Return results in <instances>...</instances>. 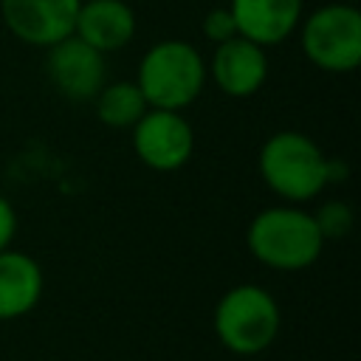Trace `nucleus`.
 Segmentation results:
<instances>
[{
	"label": "nucleus",
	"instance_id": "f257e3e1",
	"mask_svg": "<svg viewBox=\"0 0 361 361\" xmlns=\"http://www.w3.org/2000/svg\"><path fill=\"white\" fill-rule=\"evenodd\" d=\"M245 243L251 257L274 271H305L322 257L324 248L313 212L293 203L257 212L245 228Z\"/></svg>",
	"mask_w": 361,
	"mask_h": 361
},
{
	"label": "nucleus",
	"instance_id": "f03ea898",
	"mask_svg": "<svg viewBox=\"0 0 361 361\" xmlns=\"http://www.w3.org/2000/svg\"><path fill=\"white\" fill-rule=\"evenodd\" d=\"M257 169L262 183L285 203H307L327 186V155L299 130L268 135L259 147Z\"/></svg>",
	"mask_w": 361,
	"mask_h": 361
},
{
	"label": "nucleus",
	"instance_id": "7ed1b4c3",
	"mask_svg": "<svg viewBox=\"0 0 361 361\" xmlns=\"http://www.w3.org/2000/svg\"><path fill=\"white\" fill-rule=\"evenodd\" d=\"M209 68L197 45L186 39H161L149 45L138 62L135 85L149 107L183 110L206 87Z\"/></svg>",
	"mask_w": 361,
	"mask_h": 361
},
{
	"label": "nucleus",
	"instance_id": "20e7f679",
	"mask_svg": "<svg viewBox=\"0 0 361 361\" xmlns=\"http://www.w3.org/2000/svg\"><path fill=\"white\" fill-rule=\"evenodd\" d=\"M212 327L217 341L228 353L259 355L276 341L282 327V310L271 290L254 282H240L217 299Z\"/></svg>",
	"mask_w": 361,
	"mask_h": 361
},
{
	"label": "nucleus",
	"instance_id": "39448f33",
	"mask_svg": "<svg viewBox=\"0 0 361 361\" xmlns=\"http://www.w3.org/2000/svg\"><path fill=\"white\" fill-rule=\"evenodd\" d=\"M299 42L310 65L350 73L361 62V14L350 3H327L299 20Z\"/></svg>",
	"mask_w": 361,
	"mask_h": 361
},
{
	"label": "nucleus",
	"instance_id": "423d86ee",
	"mask_svg": "<svg viewBox=\"0 0 361 361\" xmlns=\"http://www.w3.org/2000/svg\"><path fill=\"white\" fill-rule=\"evenodd\" d=\"M130 130L138 161L155 172H175L192 158L195 133L178 110L149 107Z\"/></svg>",
	"mask_w": 361,
	"mask_h": 361
},
{
	"label": "nucleus",
	"instance_id": "0eeeda50",
	"mask_svg": "<svg viewBox=\"0 0 361 361\" xmlns=\"http://www.w3.org/2000/svg\"><path fill=\"white\" fill-rule=\"evenodd\" d=\"M45 76L62 99L93 102L102 85L107 82L104 54L71 34L45 48Z\"/></svg>",
	"mask_w": 361,
	"mask_h": 361
},
{
	"label": "nucleus",
	"instance_id": "6e6552de",
	"mask_svg": "<svg viewBox=\"0 0 361 361\" xmlns=\"http://www.w3.org/2000/svg\"><path fill=\"white\" fill-rule=\"evenodd\" d=\"M82 0H0L6 28L25 45L48 48L73 34Z\"/></svg>",
	"mask_w": 361,
	"mask_h": 361
},
{
	"label": "nucleus",
	"instance_id": "1a4fd4ad",
	"mask_svg": "<svg viewBox=\"0 0 361 361\" xmlns=\"http://www.w3.org/2000/svg\"><path fill=\"white\" fill-rule=\"evenodd\" d=\"M206 68H209V79L231 99L254 96L265 85L271 71L265 48L240 34L214 45V54L206 62Z\"/></svg>",
	"mask_w": 361,
	"mask_h": 361
},
{
	"label": "nucleus",
	"instance_id": "9d476101",
	"mask_svg": "<svg viewBox=\"0 0 361 361\" xmlns=\"http://www.w3.org/2000/svg\"><path fill=\"white\" fill-rule=\"evenodd\" d=\"M305 0H228L237 34L268 48L285 42L302 20Z\"/></svg>",
	"mask_w": 361,
	"mask_h": 361
},
{
	"label": "nucleus",
	"instance_id": "9b49d317",
	"mask_svg": "<svg viewBox=\"0 0 361 361\" xmlns=\"http://www.w3.org/2000/svg\"><path fill=\"white\" fill-rule=\"evenodd\" d=\"M135 11L124 0H82L73 34L99 54L121 51L135 37Z\"/></svg>",
	"mask_w": 361,
	"mask_h": 361
},
{
	"label": "nucleus",
	"instance_id": "f8f14e48",
	"mask_svg": "<svg viewBox=\"0 0 361 361\" xmlns=\"http://www.w3.org/2000/svg\"><path fill=\"white\" fill-rule=\"evenodd\" d=\"M42 290L45 276L31 254L14 248L0 251V322L31 313L39 305Z\"/></svg>",
	"mask_w": 361,
	"mask_h": 361
},
{
	"label": "nucleus",
	"instance_id": "ddd939ff",
	"mask_svg": "<svg viewBox=\"0 0 361 361\" xmlns=\"http://www.w3.org/2000/svg\"><path fill=\"white\" fill-rule=\"evenodd\" d=\"M96 104V116L102 124L113 127V130H130L147 110V99L138 90L135 82L130 79H118V82H104L102 90L93 99Z\"/></svg>",
	"mask_w": 361,
	"mask_h": 361
},
{
	"label": "nucleus",
	"instance_id": "4468645a",
	"mask_svg": "<svg viewBox=\"0 0 361 361\" xmlns=\"http://www.w3.org/2000/svg\"><path fill=\"white\" fill-rule=\"evenodd\" d=\"M313 220H316V226H319V231H322V237L327 243V240L347 237L353 231L355 214H353V206L350 203H344V200H327V203H322L313 212Z\"/></svg>",
	"mask_w": 361,
	"mask_h": 361
},
{
	"label": "nucleus",
	"instance_id": "2eb2a0df",
	"mask_svg": "<svg viewBox=\"0 0 361 361\" xmlns=\"http://www.w3.org/2000/svg\"><path fill=\"white\" fill-rule=\"evenodd\" d=\"M203 37L212 42V45H220L231 37H237V25H234V17L228 11V6H214L203 14Z\"/></svg>",
	"mask_w": 361,
	"mask_h": 361
},
{
	"label": "nucleus",
	"instance_id": "dca6fc26",
	"mask_svg": "<svg viewBox=\"0 0 361 361\" xmlns=\"http://www.w3.org/2000/svg\"><path fill=\"white\" fill-rule=\"evenodd\" d=\"M17 234V212L6 195H0V251L11 248V240Z\"/></svg>",
	"mask_w": 361,
	"mask_h": 361
}]
</instances>
